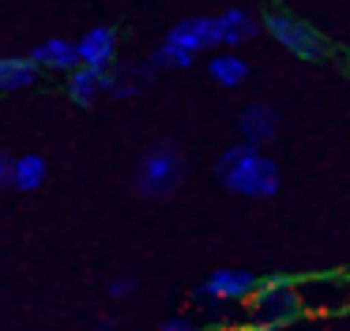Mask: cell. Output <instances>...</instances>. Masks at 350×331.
I'll return each instance as SVG.
<instances>
[{
  "label": "cell",
  "instance_id": "6da1fadb",
  "mask_svg": "<svg viewBox=\"0 0 350 331\" xmlns=\"http://www.w3.org/2000/svg\"><path fill=\"white\" fill-rule=\"evenodd\" d=\"M215 177L222 181V188H230L237 196H249V200H267L282 185L279 166L267 155H260L256 147H245V143L222 150L219 162H215Z\"/></svg>",
  "mask_w": 350,
  "mask_h": 331
},
{
  "label": "cell",
  "instance_id": "7a4b0ae2",
  "mask_svg": "<svg viewBox=\"0 0 350 331\" xmlns=\"http://www.w3.org/2000/svg\"><path fill=\"white\" fill-rule=\"evenodd\" d=\"M215 15H196V19L177 23L166 34V42L151 53V68H189L192 57L204 49H215Z\"/></svg>",
  "mask_w": 350,
  "mask_h": 331
},
{
  "label": "cell",
  "instance_id": "3957f363",
  "mask_svg": "<svg viewBox=\"0 0 350 331\" xmlns=\"http://www.w3.org/2000/svg\"><path fill=\"white\" fill-rule=\"evenodd\" d=\"M301 313H305V297L290 278H267L249 297V316L256 328H286Z\"/></svg>",
  "mask_w": 350,
  "mask_h": 331
},
{
  "label": "cell",
  "instance_id": "277c9868",
  "mask_svg": "<svg viewBox=\"0 0 350 331\" xmlns=\"http://www.w3.org/2000/svg\"><path fill=\"white\" fill-rule=\"evenodd\" d=\"M185 181V158L174 143H154L136 166V188L151 200L177 192V185Z\"/></svg>",
  "mask_w": 350,
  "mask_h": 331
},
{
  "label": "cell",
  "instance_id": "5b68a950",
  "mask_svg": "<svg viewBox=\"0 0 350 331\" xmlns=\"http://www.w3.org/2000/svg\"><path fill=\"white\" fill-rule=\"evenodd\" d=\"M264 30L282 45V49H290L294 57H301V60H320L327 53L320 30H312L305 19H297V15H290V12H267Z\"/></svg>",
  "mask_w": 350,
  "mask_h": 331
},
{
  "label": "cell",
  "instance_id": "8992f818",
  "mask_svg": "<svg viewBox=\"0 0 350 331\" xmlns=\"http://www.w3.org/2000/svg\"><path fill=\"white\" fill-rule=\"evenodd\" d=\"M260 286V278L256 275H249V271H241V267H219V271H211V275L204 278V286H200V297H207V301H245V297H252V290Z\"/></svg>",
  "mask_w": 350,
  "mask_h": 331
},
{
  "label": "cell",
  "instance_id": "52a82bcc",
  "mask_svg": "<svg viewBox=\"0 0 350 331\" xmlns=\"http://www.w3.org/2000/svg\"><path fill=\"white\" fill-rule=\"evenodd\" d=\"M279 124H282L279 109H275V105H267V102L245 105L241 117H237V132H241L245 147H256V150L279 135Z\"/></svg>",
  "mask_w": 350,
  "mask_h": 331
},
{
  "label": "cell",
  "instance_id": "ba28073f",
  "mask_svg": "<svg viewBox=\"0 0 350 331\" xmlns=\"http://www.w3.org/2000/svg\"><path fill=\"white\" fill-rule=\"evenodd\" d=\"M76 53H79V68H91V72H109V64H113V53H117L113 30H109V27L87 30V34L76 42Z\"/></svg>",
  "mask_w": 350,
  "mask_h": 331
},
{
  "label": "cell",
  "instance_id": "9c48e42d",
  "mask_svg": "<svg viewBox=\"0 0 350 331\" xmlns=\"http://www.w3.org/2000/svg\"><path fill=\"white\" fill-rule=\"evenodd\" d=\"M256 34H260L256 15L241 12V8H230V12L215 15V42L226 45V49H234V45H241V42H252Z\"/></svg>",
  "mask_w": 350,
  "mask_h": 331
},
{
  "label": "cell",
  "instance_id": "30bf717a",
  "mask_svg": "<svg viewBox=\"0 0 350 331\" xmlns=\"http://www.w3.org/2000/svg\"><path fill=\"white\" fill-rule=\"evenodd\" d=\"M34 68H53V72H76L79 68V53H76V42H64V38H49L42 42L38 49L31 53Z\"/></svg>",
  "mask_w": 350,
  "mask_h": 331
},
{
  "label": "cell",
  "instance_id": "8fae6325",
  "mask_svg": "<svg viewBox=\"0 0 350 331\" xmlns=\"http://www.w3.org/2000/svg\"><path fill=\"white\" fill-rule=\"evenodd\" d=\"M207 75H211L219 87L234 90V87H241V83L249 79V64H245L237 53H215V57L207 60Z\"/></svg>",
  "mask_w": 350,
  "mask_h": 331
},
{
  "label": "cell",
  "instance_id": "7c38bea8",
  "mask_svg": "<svg viewBox=\"0 0 350 331\" xmlns=\"http://www.w3.org/2000/svg\"><path fill=\"white\" fill-rule=\"evenodd\" d=\"M46 181V158L42 155H19L12 158V188H19V192H34V188Z\"/></svg>",
  "mask_w": 350,
  "mask_h": 331
},
{
  "label": "cell",
  "instance_id": "4fadbf2b",
  "mask_svg": "<svg viewBox=\"0 0 350 331\" xmlns=\"http://www.w3.org/2000/svg\"><path fill=\"white\" fill-rule=\"evenodd\" d=\"M38 68L31 57H4L0 60V90H23L34 83Z\"/></svg>",
  "mask_w": 350,
  "mask_h": 331
},
{
  "label": "cell",
  "instance_id": "5bb4252c",
  "mask_svg": "<svg viewBox=\"0 0 350 331\" xmlns=\"http://www.w3.org/2000/svg\"><path fill=\"white\" fill-rule=\"evenodd\" d=\"M98 90H102V72H91V68H76V72H68V94H72L76 105H94Z\"/></svg>",
  "mask_w": 350,
  "mask_h": 331
},
{
  "label": "cell",
  "instance_id": "9a60e30c",
  "mask_svg": "<svg viewBox=\"0 0 350 331\" xmlns=\"http://www.w3.org/2000/svg\"><path fill=\"white\" fill-rule=\"evenodd\" d=\"M8 181H12V158L4 155V150H0V188L8 185Z\"/></svg>",
  "mask_w": 350,
  "mask_h": 331
},
{
  "label": "cell",
  "instance_id": "2e32d148",
  "mask_svg": "<svg viewBox=\"0 0 350 331\" xmlns=\"http://www.w3.org/2000/svg\"><path fill=\"white\" fill-rule=\"evenodd\" d=\"M109 290H113L117 297H121V293H132V290H136V278H117V282L109 286Z\"/></svg>",
  "mask_w": 350,
  "mask_h": 331
},
{
  "label": "cell",
  "instance_id": "e0dca14e",
  "mask_svg": "<svg viewBox=\"0 0 350 331\" xmlns=\"http://www.w3.org/2000/svg\"><path fill=\"white\" fill-rule=\"evenodd\" d=\"M162 331H196L189 320H170V323H162Z\"/></svg>",
  "mask_w": 350,
  "mask_h": 331
}]
</instances>
